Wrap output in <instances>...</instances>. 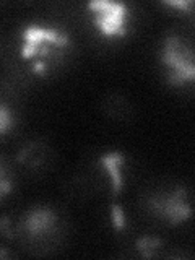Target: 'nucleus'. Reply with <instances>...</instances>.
<instances>
[{
    "label": "nucleus",
    "instance_id": "nucleus-13",
    "mask_svg": "<svg viewBox=\"0 0 195 260\" xmlns=\"http://www.w3.org/2000/svg\"><path fill=\"white\" fill-rule=\"evenodd\" d=\"M32 72H35V73H39V75H43V73L46 72V63H44V60H38V62H35V65H32Z\"/></svg>",
    "mask_w": 195,
    "mask_h": 260
},
{
    "label": "nucleus",
    "instance_id": "nucleus-10",
    "mask_svg": "<svg viewBox=\"0 0 195 260\" xmlns=\"http://www.w3.org/2000/svg\"><path fill=\"white\" fill-rule=\"evenodd\" d=\"M10 122H12L10 112H8L7 106L2 104L0 106V134L2 135H5L8 132V125H10Z\"/></svg>",
    "mask_w": 195,
    "mask_h": 260
},
{
    "label": "nucleus",
    "instance_id": "nucleus-6",
    "mask_svg": "<svg viewBox=\"0 0 195 260\" xmlns=\"http://www.w3.org/2000/svg\"><path fill=\"white\" fill-rule=\"evenodd\" d=\"M100 162L103 165V168L108 171L109 176H111V181H112V192L114 193H119L124 187V182H122V176H120V171L119 166L124 162V154L120 151H112V153H106L100 158Z\"/></svg>",
    "mask_w": 195,
    "mask_h": 260
},
{
    "label": "nucleus",
    "instance_id": "nucleus-1",
    "mask_svg": "<svg viewBox=\"0 0 195 260\" xmlns=\"http://www.w3.org/2000/svg\"><path fill=\"white\" fill-rule=\"evenodd\" d=\"M181 38L169 35L165 39L161 51V62L171 69L168 83L173 86H182L187 81H195V62H190L181 54Z\"/></svg>",
    "mask_w": 195,
    "mask_h": 260
},
{
    "label": "nucleus",
    "instance_id": "nucleus-4",
    "mask_svg": "<svg viewBox=\"0 0 195 260\" xmlns=\"http://www.w3.org/2000/svg\"><path fill=\"white\" fill-rule=\"evenodd\" d=\"M125 13H127V5L122 2H112L108 10L101 13H94L93 23L94 26L100 29L104 36H124L127 32L125 28Z\"/></svg>",
    "mask_w": 195,
    "mask_h": 260
},
{
    "label": "nucleus",
    "instance_id": "nucleus-9",
    "mask_svg": "<svg viewBox=\"0 0 195 260\" xmlns=\"http://www.w3.org/2000/svg\"><path fill=\"white\" fill-rule=\"evenodd\" d=\"M162 4L169 5V7H174V8H179V10L189 13L190 8L195 7V0H165Z\"/></svg>",
    "mask_w": 195,
    "mask_h": 260
},
{
    "label": "nucleus",
    "instance_id": "nucleus-12",
    "mask_svg": "<svg viewBox=\"0 0 195 260\" xmlns=\"http://www.w3.org/2000/svg\"><path fill=\"white\" fill-rule=\"evenodd\" d=\"M0 231H2L7 238H12V231H10V221H8V216L4 215L2 218H0Z\"/></svg>",
    "mask_w": 195,
    "mask_h": 260
},
{
    "label": "nucleus",
    "instance_id": "nucleus-7",
    "mask_svg": "<svg viewBox=\"0 0 195 260\" xmlns=\"http://www.w3.org/2000/svg\"><path fill=\"white\" fill-rule=\"evenodd\" d=\"M162 244L159 238H138L135 241V247L140 252V255L143 258H151L153 257V250L158 249Z\"/></svg>",
    "mask_w": 195,
    "mask_h": 260
},
{
    "label": "nucleus",
    "instance_id": "nucleus-5",
    "mask_svg": "<svg viewBox=\"0 0 195 260\" xmlns=\"http://www.w3.org/2000/svg\"><path fill=\"white\" fill-rule=\"evenodd\" d=\"M55 221L57 216L51 208H35L28 213L26 219L23 221V226L31 236H38L51 230Z\"/></svg>",
    "mask_w": 195,
    "mask_h": 260
},
{
    "label": "nucleus",
    "instance_id": "nucleus-3",
    "mask_svg": "<svg viewBox=\"0 0 195 260\" xmlns=\"http://www.w3.org/2000/svg\"><path fill=\"white\" fill-rule=\"evenodd\" d=\"M70 39L67 35L59 32L54 28H41V26H28L23 31V47H21V57L23 59H31L36 55L39 47L43 44L55 46V47H65L69 46Z\"/></svg>",
    "mask_w": 195,
    "mask_h": 260
},
{
    "label": "nucleus",
    "instance_id": "nucleus-2",
    "mask_svg": "<svg viewBox=\"0 0 195 260\" xmlns=\"http://www.w3.org/2000/svg\"><path fill=\"white\" fill-rule=\"evenodd\" d=\"M187 190L184 187H177V189L169 195L168 199H150V208L156 211V215L169 219V223L176 226L179 223L185 221L192 216V208L189 203L185 202Z\"/></svg>",
    "mask_w": 195,
    "mask_h": 260
},
{
    "label": "nucleus",
    "instance_id": "nucleus-8",
    "mask_svg": "<svg viewBox=\"0 0 195 260\" xmlns=\"http://www.w3.org/2000/svg\"><path fill=\"white\" fill-rule=\"evenodd\" d=\"M111 218H112V228L116 231L124 230L125 226V218H124V211H122V207L117 205V203H112L111 207Z\"/></svg>",
    "mask_w": 195,
    "mask_h": 260
},
{
    "label": "nucleus",
    "instance_id": "nucleus-11",
    "mask_svg": "<svg viewBox=\"0 0 195 260\" xmlns=\"http://www.w3.org/2000/svg\"><path fill=\"white\" fill-rule=\"evenodd\" d=\"M12 189V185L10 182H8V179H7V174H5V169L2 168L0 169V197H5V195L10 192Z\"/></svg>",
    "mask_w": 195,
    "mask_h": 260
},
{
    "label": "nucleus",
    "instance_id": "nucleus-14",
    "mask_svg": "<svg viewBox=\"0 0 195 260\" xmlns=\"http://www.w3.org/2000/svg\"><path fill=\"white\" fill-rule=\"evenodd\" d=\"M0 257H2V258H5L7 257V250L2 247V250H0Z\"/></svg>",
    "mask_w": 195,
    "mask_h": 260
}]
</instances>
